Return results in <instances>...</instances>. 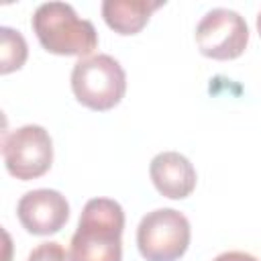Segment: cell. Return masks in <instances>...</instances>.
Wrapping results in <instances>:
<instances>
[{
	"label": "cell",
	"instance_id": "cell-1",
	"mask_svg": "<svg viewBox=\"0 0 261 261\" xmlns=\"http://www.w3.org/2000/svg\"><path fill=\"white\" fill-rule=\"evenodd\" d=\"M122 228L124 212L118 202L110 198L88 200L71 237V261H120Z\"/></svg>",
	"mask_w": 261,
	"mask_h": 261
},
{
	"label": "cell",
	"instance_id": "cell-2",
	"mask_svg": "<svg viewBox=\"0 0 261 261\" xmlns=\"http://www.w3.org/2000/svg\"><path fill=\"white\" fill-rule=\"evenodd\" d=\"M33 31L49 53L90 57L98 47V33L94 24L80 18L65 2H45L33 14Z\"/></svg>",
	"mask_w": 261,
	"mask_h": 261
},
{
	"label": "cell",
	"instance_id": "cell-3",
	"mask_svg": "<svg viewBox=\"0 0 261 261\" xmlns=\"http://www.w3.org/2000/svg\"><path fill=\"white\" fill-rule=\"evenodd\" d=\"M71 90L84 106L100 112L110 110L124 96L126 75L114 57L106 53L90 55L73 65Z\"/></svg>",
	"mask_w": 261,
	"mask_h": 261
},
{
	"label": "cell",
	"instance_id": "cell-4",
	"mask_svg": "<svg viewBox=\"0 0 261 261\" xmlns=\"http://www.w3.org/2000/svg\"><path fill=\"white\" fill-rule=\"evenodd\" d=\"M190 245V222L173 208L145 214L137 228V247L147 261H177Z\"/></svg>",
	"mask_w": 261,
	"mask_h": 261
},
{
	"label": "cell",
	"instance_id": "cell-5",
	"mask_svg": "<svg viewBox=\"0 0 261 261\" xmlns=\"http://www.w3.org/2000/svg\"><path fill=\"white\" fill-rule=\"evenodd\" d=\"M2 157L8 173L29 181L49 171L53 161V143L39 124H24L2 139Z\"/></svg>",
	"mask_w": 261,
	"mask_h": 261
},
{
	"label": "cell",
	"instance_id": "cell-6",
	"mask_svg": "<svg viewBox=\"0 0 261 261\" xmlns=\"http://www.w3.org/2000/svg\"><path fill=\"white\" fill-rule=\"evenodd\" d=\"M196 43L200 53L210 59H234L249 43V27L234 10L212 8L196 27Z\"/></svg>",
	"mask_w": 261,
	"mask_h": 261
},
{
	"label": "cell",
	"instance_id": "cell-7",
	"mask_svg": "<svg viewBox=\"0 0 261 261\" xmlns=\"http://www.w3.org/2000/svg\"><path fill=\"white\" fill-rule=\"evenodd\" d=\"M20 224L31 234H53L63 228L69 218V204L57 190H33L27 192L16 206Z\"/></svg>",
	"mask_w": 261,
	"mask_h": 261
},
{
	"label": "cell",
	"instance_id": "cell-8",
	"mask_svg": "<svg viewBox=\"0 0 261 261\" xmlns=\"http://www.w3.org/2000/svg\"><path fill=\"white\" fill-rule=\"evenodd\" d=\"M151 181L157 192L171 200L188 198L196 188V169L188 157L177 151H163L149 165Z\"/></svg>",
	"mask_w": 261,
	"mask_h": 261
},
{
	"label": "cell",
	"instance_id": "cell-9",
	"mask_svg": "<svg viewBox=\"0 0 261 261\" xmlns=\"http://www.w3.org/2000/svg\"><path fill=\"white\" fill-rule=\"evenodd\" d=\"M159 6H163L161 0H106L102 2V16L118 35H137Z\"/></svg>",
	"mask_w": 261,
	"mask_h": 261
},
{
	"label": "cell",
	"instance_id": "cell-10",
	"mask_svg": "<svg viewBox=\"0 0 261 261\" xmlns=\"http://www.w3.org/2000/svg\"><path fill=\"white\" fill-rule=\"evenodd\" d=\"M27 53L24 37L10 27H0V73L20 69L27 61Z\"/></svg>",
	"mask_w": 261,
	"mask_h": 261
},
{
	"label": "cell",
	"instance_id": "cell-11",
	"mask_svg": "<svg viewBox=\"0 0 261 261\" xmlns=\"http://www.w3.org/2000/svg\"><path fill=\"white\" fill-rule=\"evenodd\" d=\"M27 261H71V255L65 251L63 245L49 241V243H41L39 247H35Z\"/></svg>",
	"mask_w": 261,
	"mask_h": 261
},
{
	"label": "cell",
	"instance_id": "cell-12",
	"mask_svg": "<svg viewBox=\"0 0 261 261\" xmlns=\"http://www.w3.org/2000/svg\"><path fill=\"white\" fill-rule=\"evenodd\" d=\"M214 261H259V259L245 251H226V253H220L218 257H214Z\"/></svg>",
	"mask_w": 261,
	"mask_h": 261
},
{
	"label": "cell",
	"instance_id": "cell-13",
	"mask_svg": "<svg viewBox=\"0 0 261 261\" xmlns=\"http://www.w3.org/2000/svg\"><path fill=\"white\" fill-rule=\"evenodd\" d=\"M257 31H259V35H261V12H259V16H257Z\"/></svg>",
	"mask_w": 261,
	"mask_h": 261
}]
</instances>
